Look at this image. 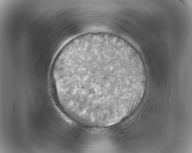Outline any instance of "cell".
<instances>
[{"label": "cell", "instance_id": "cell-1", "mask_svg": "<svg viewBox=\"0 0 192 153\" xmlns=\"http://www.w3.org/2000/svg\"><path fill=\"white\" fill-rule=\"evenodd\" d=\"M138 79L130 60L106 49L81 51L57 67L59 96L69 114L94 123L108 122L130 107Z\"/></svg>", "mask_w": 192, "mask_h": 153}]
</instances>
